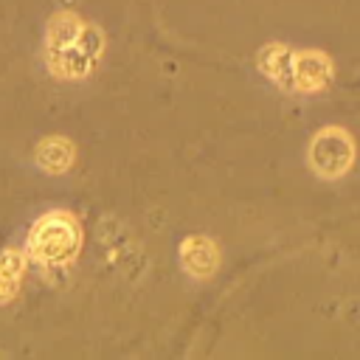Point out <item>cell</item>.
I'll list each match as a JSON object with an SVG mask.
<instances>
[{
    "mask_svg": "<svg viewBox=\"0 0 360 360\" xmlns=\"http://www.w3.org/2000/svg\"><path fill=\"white\" fill-rule=\"evenodd\" d=\"M28 248L34 253V259H39L42 264H62L68 262L76 248H79V228L73 222V217L53 211L45 214L28 233Z\"/></svg>",
    "mask_w": 360,
    "mask_h": 360,
    "instance_id": "1",
    "label": "cell"
},
{
    "mask_svg": "<svg viewBox=\"0 0 360 360\" xmlns=\"http://www.w3.org/2000/svg\"><path fill=\"white\" fill-rule=\"evenodd\" d=\"M309 155H312V166H315L321 174L332 177V174H340V172L349 166L352 149H349V141H346L343 132L329 129V132H321V135L312 141Z\"/></svg>",
    "mask_w": 360,
    "mask_h": 360,
    "instance_id": "2",
    "label": "cell"
},
{
    "mask_svg": "<svg viewBox=\"0 0 360 360\" xmlns=\"http://www.w3.org/2000/svg\"><path fill=\"white\" fill-rule=\"evenodd\" d=\"M37 160H39V166L48 169V172H62V169H68L70 160H73V146H70L68 141H62V138H48V141L39 143Z\"/></svg>",
    "mask_w": 360,
    "mask_h": 360,
    "instance_id": "3",
    "label": "cell"
},
{
    "mask_svg": "<svg viewBox=\"0 0 360 360\" xmlns=\"http://www.w3.org/2000/svg\"><path fill=\"white\" fill-rule=\"evenodd\" d=\"M22 256L17 250H6L0 253V301H8L17 287H20V278H22Z\"/></svg>",
    "mask_w": 360,
    "mask_h": 360,
    "instance_id": "4",
    "label": "cell"
},
{
    "mask_svg": "<svg viewBox=\"0 0 360 360\" xmlns=\"http://www.w3.org/2000/svg\"><path fill=\"white\" fill-rule=\"evenodd\" d=\"M183 262L191 273L202 276V273H211L214 264H217V253H214V245L208 239H202V250H197V239H188L186 242V250H183Z\"/></svg>",
    "mask_w": 360,
    "mask_h": 360,
    "instance_id": "5",
    "label": "cell"
}]
</instances>
